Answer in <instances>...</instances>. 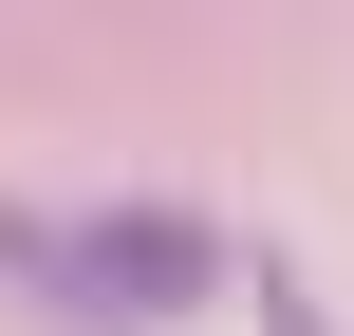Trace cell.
I'll return each instance as SVG.
<instances>
[{
    "instance_id": "1",
    "label": "cell",
    "mask_w": 354,
    "mask_h": 336,
    "mask_svg": "<svg viewBox=\"0 0 354 336\" xmlns=\"http://www.w3.org/2000/svg\"><path fill=\"white\" fill-rule=\"evenodd\" d=\"M0 281L56 299V318H205L224 243L187 206H0Z\"/></svg>"
}]
</instances>
